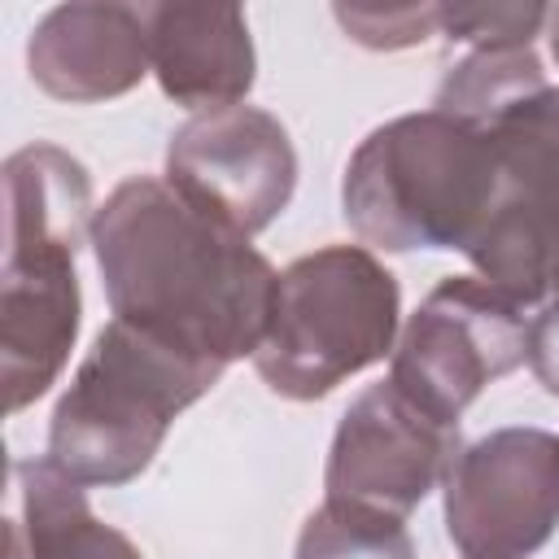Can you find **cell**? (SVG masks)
Masks as SVG:
<instances>
[{"label": "cell", "instance_id": "6da1fadb", "mask_svg": "<svg viewBox=\"0 0 559 559\" xmlns=\"http://www.w3.org/2000/svg\"><path fill=\"white\" fill-rule=\"evenodd\" d=\"M92 253L118 323L218 371L258 354L280 271L166 179H122L96 205Z\"/></svg>", "mask_w": 559, "mask_h": 559}, {"label": "cell", "instance_id": "7a4b0ae2", "mask_svg": "<svg viewBox=\"0 0 559 559\" xmlns=\"http://www.w3.org/2000/svg\"><path fill=\"white\" fill-rule=\"evenodd\" d=\"M92 179L57 144H26L4 162L0 384L4 411L39 402L70 362L83 297L74 258L92 245Z\"/></svg>", "mask_w": 559, "mask_h": 559}, {"label": "cell", "instance_id": "3957f363", "mask_svg": "<svg viewBox=\"0 0 559 559\" xmlns=\"http://www.w3.org/2000/svg\"><path fill=\"white\" fill-rule=\"evenodd\" d=\"M502 197L493 144L441 109L376 127L341 179V214L367 249H459L476 240Z\"/></svg>", "mask_w": 559, "mask_h": 559}, {"label": "cell", "instance_id": "277c9868", "mask_svg": "<svg viewBox=\"0 0 559 559\" xmlns=\"http://www.w3.org/2000/svg\"><path fill=\"white\" fill-rule=\"evenodd\" d=\"M218 367L183 358L109 319L48 419V463L83 489H114L148 472L170 424L218 384Z\"/></svg>", "mask_w": 559, "mask_h": 559}, {"label": "cell", "instance_id": "5b68a950", "mask_svg": "<svg viewBox=\"0 0 559 559\" xmlns=\"http://www.w3.org/2000/svg\"><path fill=\"white\" fill-rule=\"evenodd\" d=\"M397 319L393 271L367 245H323L280 271L253 371L288 402H319L393 354Z\"/></svg>", "mask_w": 559, "mask_h": 559}, {"label": "cell", "instance_id": "8992f818", "mask_svg": "<svg viewBox=\"0 0 559 559\" xmlns=\"http://www.w3.org/2000/svg\"><path fill=\"white\" fill-rule=\"evenodd\" d=\"M493 144L502 197L476 240L467 262L476 275L511 297L520 310L542 306L550 288V249L559 227V87H542L480 127Z\"/></svg>", "mask_w": 559, "mask_h": 559}, {"label": "cell", "instance_id": "52a82bcc", "mask_svg": "<svg viewBox=\"0 0 559 559\" xmlns=\"http://www.w3.org/2000/svg\"><path fill=\"white\" fill-rule=\"evenodd\" d=\"M528 323L511 297L480 275H445L402 323L389 354V380L441 424L463 411L507 371L524 362Z\"/></svg>", "mask_w": 559, "mask_h": 559}, {"label": "cell", "instance_id": "ba28073f", "mask_svg": "<svg viewBox=\"0 0 559 559\" xmlns=\"http://www.w3.org/2000/svg\"><path fill=\"white\" fill-rule=\"evenodd\" d=\"M441 489L445 533L463 559H528L559 524V437L498 428L454 454Z\"/></svg>", "mask_w": 559, "mask_h": 559}, {"label": "cell", "instance_id": "9c48e42d", "mask_svg": "<svg viewBox=\"0 0 559 559\" xmlns=\"http://www.w3.org/2000/svg\"><path fill=\"white\" fill-rule=\"evenodd\" d=\"M166 183L201 214L253 240L293 201L297 148L284 122L258 105L192 114L166 144Z\"/></svg>", "mask_w": 559, "mask_h": 559}, {"label": "cell", "instance_id": "30bf717a", "mask_svg": "<svg viewBox=\"0 0 559 559\" xmlns=\"http://www.w3.org/2000/svg\"><path fill=\"white\" fill-rule=\"evenodd\" d=\"M459 450L454 424H441L393 380H380L345 406L332 432L323 498L406 520L445 480Z\"/></svg>", "mask_w": 559, "mask_h": 559}, {"label": "cell", "instance_id": "8fae6325", "mask_svg": "<svg viewBox=\"0 0 559 559\" xmlns=\"http://www.w3.org/2000/svg\"><path fill=\"white\" fill-rule=\"evenodd\" d=\"M26 70L39 92L66 105H96L148 74L140 4H57L26 39Z\"/></svg>", "mask_w": 559, "mask_h": 559}, {"label": "cell", "instance_id": "7c38bea8", "mask_svg": "<svg viewBox=\"0 0 559 559\" xmlns=\"http://www.w3.org/2000/svg\"><path fill=\"white\" fill-rule=\"evenodd\" d=\"M148 35V70L157 87L192 109H227L245 105L258 57L249 39L245 9L236 4H140Z\"/></svg>", "mask_w": 559, "mask_h": 559}, {"label": "cell", "instance_id": "4fadbf2b", "mask_svg": "<svg viewBox=\"0 0 559 559\" xmlns=\"http://www.w3.org/2000/svg\"><path fill=\"white\" fill-rule=\"evenodd\" d=\"M17 515L9 520V559H144L127 533L96 520L79 480L48 459L13 463Z\"/></svg>", "mask_w": 559, "mask_h": 559}, {"label": "cell", "instance_id": "5bb4252c", "mask_svg": "<svg viewBox=\"0 0 559 559\" xmlns=\"http://www.w3.org/2000/svg\"><path fill=\"white\" fill-rule=\"evenodd\" d=\"M542 87H546V70H542V57L533 52V44L472 48L437 83V105L432 109H441L450 118H463L472 127H485L507 105H515V100H524Z\"/></svg>", "mask_w": 559, "mask_h": 559}, {"label": "cell", "instance_id": "9a60e30c", "mask_svg": "<svg viewBox=\"0 0 559 559\" xmlns=\"http://www.w3.org/2000/svg\"><path fill=\"white\" fill-rule=\"evenodd\" d=\"M293 559H415V546L402 515L323 498L306 515Z\"/></svg>", "mask_w": 559, "mask_h": 559}, {"label": "cell", "instance_id": "2e32d148", "mask_svg": "<svg viewBox=\"0 0 559 559\" xmlns=\"http://www.w3.org/2000/svg\"><path fill=\"white\" fill-rule=\"evenodd\" d=\"M546 4H441L437 31L472 48H515L546 31Z\"/></svg>", "mask_w": 559, "mask_h": 559}, {"label": "cell", "instance_id": "e0dca14e", "mask_svg": "<svg viewBox=\"0 0 559 559\" xmlns=\"http://www.w3.org/2000/svg\"><path fill=\"white\" fill-rule=\"evenodd\" d=\"M332 17L354 44L376 52H397L437 35L441 4H336Z\"/></svg>", "mask_w": 559, "mask_h": 559}, {"label": "cell", "instance_id": "ac0fdd59", "mask_svg": "<svg viewBox=\"0 0 559 559\" xmlns=\"http://www.w3.org/2000/svg\"><path fill=\"white\" fill-rule=\"evenodd\" d=\"M524 362L537 376V384L559 397V293L550 301H542V310L528 319V336H524Z\"/></svg>", "mask_w": 559, "mask_h": 559}, {"label": "cell", "instance_id": "d6986e66", "mask_svg": "<svg viewBox=\"0 0 559 559\" xmlns=\"http://www.w3.org/2000/svg\"><path fill=\"white\" fill-rule=\"evenodd\" d=\"M546 39H550V57H555V66H559V4H555L550 17H546Z\"/></svg>", "mask_w": 559, "mask_h": 559}, {"label": "cell", "instance_id": "ffe728a7", "mask_svg": "<svg viewBox=\"0 0 559 559\" xmlns=\"http://www.w3.org/2000/svg\"><path fill=\"white\" fill-rule=\"evenodd\" d=\"M550 288L559 293V227H555V249H550Z\"/></svg>", "mask_w": 559, "mask_h": 559}]
</instances>
